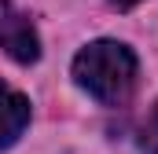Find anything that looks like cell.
Returning <instances> with one entry per match:
<instances>
[{"mask_svg":"<svg viewBox=\"0 0 158 154\" xmlns=\"http://www.w3.org/2000/svg\"><path fill=\"white\" fill-rule=\"evenodd\" d=\"M7 7H11V4H7V0H0V15H4V11H7Z\"/></svg>","mask_w":158,"mask_h":154,"instance_id":"cell-6","label":"cell"},{"mask_svg":"<svg viewBox=\"0 0 158 154\" xmlns=\"http://www.w3.org/2000/svg\"><path fill=\"white\" fill-rule=\"evenodd\" d=\"M136 55L129 44L121 40H92L85 44L74 59V81L77 88H85L92 99L118 107L132 95L136 88Z\"/></svg>","mask_w":158,"mask_h":154,"instance_id":"cell-1","label":"cell"},{"mask_svg":"<svg viewBox=\"0 0 158 154\" xmlns=\"http://www.w3.org/2000/svg\"><path fill=\"white\" fill-rule=\"evenodd\" d=\"M30 125V99L0 81V151H7Z\"/></svg>","mask_w":158,"mask_h":154,"instance_id":"cell-3","label":"cell"},{"mask_svg":"<svg viewBox=\"0 0 158 154\" xmlns=\"http://www.w3.org/2000/svg\"><path fill=\"white\" fill-rule=\"evenodd\" d=\"M136 143H140V151H143V154H158V103L147 110L143 125H140V136H136Z\"/></svg>","mask_w":158,"mask_h":154,"instance_id":"cell-4","label":"cell"},{"mask_svg":"<svg viewBox=\"0 0 158 154\" xmlns=\"http://www.w3.org/2000/svg\"><path fill=\"white\" fill-rule=\"evenodd\" d=\"M118 11H129V7H136V4H143V0H110Z\"/></svg>","mask_w":158,"mask_h":154,"instance_id":"cell-5","label":"cell"},{"mask_svg":"<svg viewBox=\"0 0 158 154\" xmlns=\"http://www.w3.org/2000/svg\"><path fill=\"white\" fill-rule=\"evenodd\" d=\"M0 48L15 63H22V66L37 63L40 59V37H37V30H33V22L26 15H19V11L7 7L0 15Z\"/></svg>","mask_w":158,"mask_h":154,"instance_id":"cell-2","label":"cell"}]
</instances>
